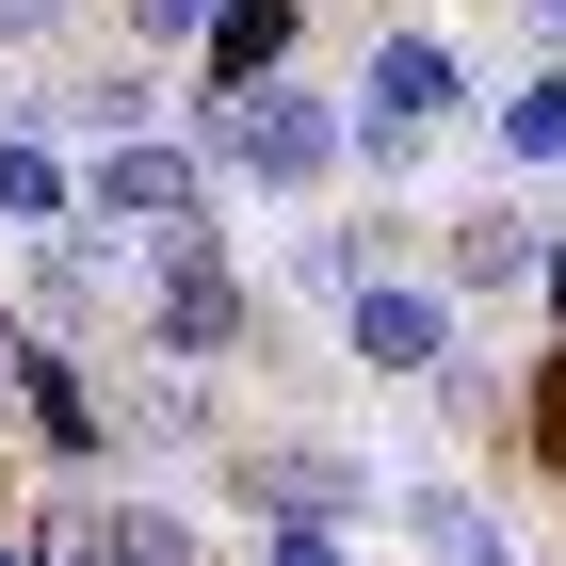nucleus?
<instances>
[{"mask_svg":"<svg viewBox=\"0 0 566 566\" xmlns=\"http://www.w3.org/2000/svg\"><path fill=\"white\" fill-rule=\"evenodd\" d=\"M534 437H551V453H566V373H551V405H534Z\"/></svg>","mask_w":566,"mask_h":566,"instance_id":"14","label":"nucleus"},{"mask_svg":"<svg viewBox=\"0 0 566 566\" xmlns=\"http://www.w3.org/2000/svg\"><path fill=\"white\" fill-rule=\"evenodd\" d=\"M243 485H260L275 518H340L356 502V470H324V453H275V470H243Z\"/></svg>","mask_w":566,"mask_h":566,"instance_id":"9","label":"nucleus"},{"mask_svg":"<svg viewBox=\"0 0 566 566\" xmlns=\"http://www.w3.org/2000/svg\"><path fill=\"white\" fill-rule=\"evenodd\" d=\"M534 17H566V0H534Z\"/></svg>","mask_w":566,"mask_h":566,"instance_id":"15","label":"nucleus"},{"mask_svg":"<svg viewBox=\"0 0 566 566\" xmlns=\"http://www.w3.org/2000/svg\"><path fill=\"white\" fill-rule=\"evenodd\" d=\"M82 195H97V227H146V243H195V227H211V178L178 163V146H130V130L97 146Z\"/></svg>","mask_w":566,"mask_h":566,"instance_id":"2","label":"nucleus"},{"mask_svg":"<svg viewBox=\"0 0 566 566\" xmlns=\"http://www.w3.org/2000/svg\"><path fill=\"white\" fill-rule=\"evenodd\" d=\"M130 17H146V33H195V17H227V0H130Z\"/></svg>","mask_w":566,"mask_h":566,"instance_id":"13","label":"nucleus"},{"mask_svg":"<svg viewBox=\"0 0 566 566\" xmlns=\"http://www.w3.org/2000/svg\"><path fill=\"white\" fill-rule=\"evenodd\" d=\"M0 566H17V551H0Z\"/></svg>","mask_w":566,"mask_h":566,"instance_id":"16","label":"nucleus"},{"mask_svg":"<svg viewBox=\"0 0 566 566\" xmlns=\"http://www.w3.org/2000/svg\"><path fill=\"white\" fill-rule=\"evenodd\" d=\"M275 566H340V534H324V518H275Z\"/></svg>","mask_w":566,"mask_h":566,"instance_id":"12","label":"nucleus"},{"mask_svg":"<svg viewBox=\"0 0 566 566\" xmlns=\"http://www.w3.org/2000/svg\"><path fill=\"white\" fill-rule=\"evenodd\" d=\"M356 356L373 373H437V292H373L356 275Z\"/></svg>","mask_w":566,"mask_h":566,"instance_id":"6","label":"nucleus"},{"mask_svg":"<svg viewBox=\"0 0 566 566\" xmlns=\"http://www.w3.org/2000/svg\"><path fill=\"white\" fill-rule=\"evenodd\" d=\"M275 49H292V0H227L211 17V82H275Z\"/></svg>","mask_w":566,"mask_h":566,"instance_id":"7","label":"nucleus"},{"mask_svg":"<svg viewBox=\"0 0 566 566\" xmlns=\"http://www.w3.org/2000/svg\"><path fill=\"white\" fill-rule=\"evenodd\" d=\"M211 163H243V178H324V163H340V114L292 97V82H227V97H211Z\"/></svg>","mask_w":566,"mask_h":566,"instance_id":"1","label":"nucleus"},{"mask_svg":"<svg viewBox=\"0 0 566 566\" xmlns=\"http://www.w3.org/2000/svg\"><path fill=\"white\" fill-rule=\"evenodd\" d=\"M33 566H195V534H178V518H146V502H82V518L49 534Z\"/></svg>","mask_w":566,"mask_h":566,"instance_id":"4","label":"nucleus"},{"mask_svg":"<svg viewBox=\"0 0 566 566\" xmlns=\"http://www.w3.org/2000/svg\"><path fill=\"white\" fill-rule=\"evenodd\" d=\"M437 551H453V566H518V551H502V534L470 518V502H437Z\"/></svg>","mask_w":566,"mask_h":566,"instance_id":"11","label":"nucleus"},{"mask_svg":"<svg viewBox=\"0 0 566 566\" xmlns=\"http://www.w3.org/2000/svg\"><path fill=\"white\" fill-rule=\"evenodd\" d=\"M0 211H17V227H49V211H65V178H49L33 146H0Z\"/></svg>","mask_w":566,"mask_h":566,"instance_id":"10","label":"nucleus"},{"mask_svg":"<svg viewBox=\"0 0 566 566\" xmlns=\"http://www.w3.org/2000/svg\"><path fill=\"white\" fill-rule=\"evenodd\" d=\"M0 356H17V340H0Z\"/></svg>","mask_w":566,"mask_h":566,"instance_id":"17","label":"nucleus"},{"mask_svg":"<svg viewBox=\"0 0 566 566\" xmlns=\"http://www.w3.org/2000/svg\"><path fill=\"white\" fill-rule=\"evenodd\" d=\"M227 340H243V275L195 227V243H163V356H227Z\"/></svg>","mask_w":566,"mask_h":566,"instance_id":"3","label":"nucleus"},{"mask_svg":"<svg viewBox=\"0 0 566 566\" xmlns=\"http://www.w3.org/2000/svg\"><path fill=\"white\" fill-rule=\"evenodd\" d=\"M373 146H405V130H437V114H453V49H421V33H389L373 49Z\"/></svg>","mask_w":566,"mask_h":566,"instance_id":"5","label":"nucleus"},{"mask_svg":"<svg viewBox=\"0 0 566 566\" xmlns=\"http://www.w3.org/2000/svg\"><path fill=\"white\" fill-rule=\"evenodd\" d=\"M453 275H470V292H518V275H534V227H518V211L453 227Z\"/></svg>","mask_w":566,"mask_h":566,"instance_id":"8","label":"nucleus"}]
</instances>
